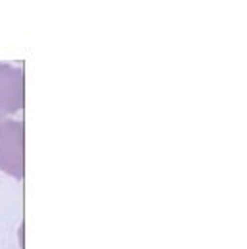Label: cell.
Returning a JSON list of instances; mask_svg holds the SVG:
<instances>
[{
  "mask_svg": "<svg viewBox=\"0 0 247 249\" xmlns=\"http://www.w3.org/2000/svg\"><path fill=\"white\" fill-rule=\"evenodd\" d=\"M0 170L18 180L25 174V127L6 116H0Z\"/></svg>",
  "mask_w": 247,
  "mask_h": 249,
  "instance_id": "obj_1",
  "label": "cell"
},
{
  "mask_svg": "<svg viewBox=\"0 0 247 249\" xmlns=\"http://www.w3.org/2000/svg\"><path fill=\"white\" fill-rule=\"evenodd\" d=\"M25 105V73L21 68L0 62V116L14 114Z\"/></svg>",
  "mask_w": 247,
  "mask_h": 249,
  "instance_id": "obj_2",
  "label": "cell"
}]
</instances>
